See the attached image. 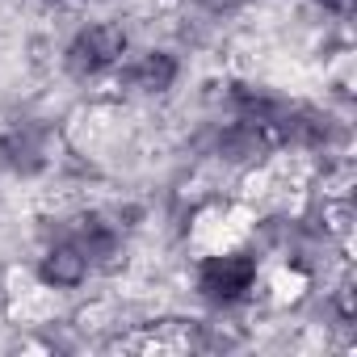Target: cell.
<instances>
[{"instance_id": "cell-1", "label": "cell", "mask_w": 357, "mask_h": 357, "mask_svg": "<svg viewBox=\"0 0 357 357\" xmlns=\"http://www.w3.org/2000/svg\"><path fill=\"white\" fill-rule=\"evenodd\" d=\"M257 257L252 252H219L198 265V294L215 307H236L257 290Z\"/></svg>"}, {"instance_id": "cell-2", "label": "cell", "mask_w": 357, "mask_h": 357, "mask_svg": "<svg viewBox=\"0 0 357 357\" xmlns=\"http://www.w3.org/2000/svg\"><path fill=\"white\" fill-rule=\"evenodd\" d=\"M126 55V34L109 22H97V26H84L68 51H63V68L76 76V80H93V76H105L109 68H118Z\"/></svg>"}, {"instance_id": "cell-3", "label": "cell", "mask_w": 357, "mask_h": 357, "mask_svg": "<svg viewBox=\"0 0 357 357\" xmlns=\"http://www.w3.org/2000/svg\"><path fill=\"white\" fill-rule=\"evenodd\" d=\"M51 126L38 118L13 122L5 135H0V164H5L13 176H38L51 164Z\"/></svg>"}, {"instance_id": "cell-4", "label": "cell", "mask_w": 357, "mask_h": 357, "mask_svg": "<svg viewBox=\"0 0 357 357\" xmlns=\"http://www.w3.org/2000/svg\"><path fill=\"white\" fill-rule=\"evenodd\" d=\"M89 273H93V265H89V257L80 252V244L72 236L51 244L38 261V282L51 286V290H76V286H84Z\"/></svg>"}, {"instance_id": "cell-5", "label": "cell", "mask_w": 357, "mask_h": 357, "mask_svg": "<svg viewBox=\"0 0 357 357\" xmlns=\"http://www.w3.org/2000/svg\"><path fill=\"white\" fill-rule=\"evenodd\" d=\"M176 76H181V63H176L172 51H143L135 55L126 68H122V80L135 89V93H168L176 84Z\"/></svg>"}, {"instance_id": "cell-6", "label": "cell", "mask_w": 357, "mask_h": 357, "mask_svg": "<svg viewBox=\"0 0 357 357\" xmlns=\"http://www.w3.org/2000/svg\"><path fill=\"white\" fill-rule=\"evenodd\" d=\"M72 240L80 244V252L89 257V265H93V269L109 265V261L122 252V236H118V227H114V223H105L101 215H84V219H80V227L72 231Z\"/></svg>"}]
</instances>
